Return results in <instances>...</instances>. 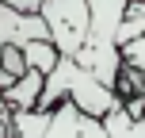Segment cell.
Instances as JSON below:
<instances>
[{"mask_svg":"<svg viewBox=\"0 0 145 138\" xmlns=\"http://www.w3.org/2000/svg\"><path fill=\"white\" fill-rule=\"evenodd\" d=\"M126 12V0H88V31L80 50L72 54L80 69H88L99 85H107L115 92V77H118V19Z\"/></svg>","mask_w":145,"mask_h":138,"instance_id":"cell-1","label":"cell"},{"mask_svg":"<svg viewBox=\"0 0 145 138\" xmlns=\"http://www.w3.org/2000/svg\"><path fill=\"white\" fill-rule=\"evenodd\" d=\"M61 100L76 104V108L84 111V115H92V119H103L118 104V96L111 92L107 85H99L88 69H80L72 58H57L54 69L42 77V92H38V104H35V108L50 111L54 104H61Z\"/></svg>","mask_w":145,"mask_h":138,"instance_id":"cell-2","label":"cell"},{"mask_svg":"<svg viewBox=\"0 0 145 138\" xmlns=\"http://www.w3.org/2000/svg\"><path fill=\"white\" fill-rule=\"evenodd\" d=\"M38 15H42L57 54L72 58L84 42V31H88V0H42Z\"/></svg>","mask_w":145,"mask_h":138,"instance_id":"cell-3","label":"cell"},{"mask_svg":"<svg viewBox=\"0 0 145 138\" xmlns=\"http://www.w3.org/2000/svg\"><path fill=\"white\" fill-rule=\"evenodd\" d=\"M42 138H107V127H103V119H92L76 104L61 100L50 108V123H46Z\"/></svg>","mask_w":145,"mask_h":138,"instance_id":"cell-4","label":"cell"},{"mask_svg":"<svg viewBox=\"0 0 145 138\" xmlns=\"http://www.w3.org/2000/svg\"><path fill=\"white\" fill-rule=\"evenodd\" d=\"M31 38H50L42 15L0 4V46H23V42H31Z\"/></svg>","mask_w":145,"mask_h":138,"instance_id":"cell-5","label":"cell"},{"mask_svg":"<svg viewBox=\"0 0 145 138\" xmlns=\"http://www.w3.org/2000/svg\"><path fill=\"white\" fill-rule=\"evenodd\" d=\"M42 77H46V73L27 69V73H19L0 96L8 100V108H35V104H38V92H42Z\"/></svg>","mask_w":145,"mask_h":138,"instance_id":"cell-6","label":"cell"},{"mask_svg":"<svg viewBox=\"0 0 145 138\" xmlns=\"http://www.w3.org/2000/svg\"><path fill=\"white\" fill-rule=\"evenodd\" d=\"M46 123H50V111H42V108H12L8 138H42Z\"/></svg>","mask_w":145,"mask_h":138,"instance_id":"cell-7","label":"cell"},{"mask_svg":"<svg viewBox=\"0 0 145 138\" xmlns=\"http://www.w3.org/2000/svg\"><path fill=\"white\" fill-rule=\"evenodd\" d=\"M103 127H107V138H145V115L134 119L122 104H115L103 115Z\"/></svg>","mask_w":145,"mask_h":138,"instance_id":"cell-8","label":"cell"},{"mask_svg":"<svg viewBox=\"0 0 145 138\" xmlns=\"http://www.w3.org/2000/svg\"><path fill=\"white\" fill-rule=\"evenodd\" d=\"M19 54H23V65H27V69H38V73H50L54 61L61 58L57 46H54L50 38H31V42L19 46Z\"/></svg>","mask_w":145,"mask_h":138,"instance_id":"cell-9","label":"cell"},{"mask_svg":"<svg viewBox=\"0 0 145 138\" xmlns=\"http://www.w3.org/2000/svg\"><path fill=\"white\" fill-rule=\"evenodd\" d=\"M145 31V4H134V0H126V12H122V19H118V46L122 42H130V38H138Z\"/></svg>","mask_w":145,"mask_h":138,"instance_id":"cell-10","label":"cell"},{"mask_svg":"<svg viewBox=\"0 0 145 138\" xmlns=\"http://www.w3.org/2000/svg\"><path fill=\"white\" fill-rule=\"evenodd\" d=\"M118 61L130 65V69H141V73H145V31H141L138 38H130V42L118 46Z\"/></svg>","mask_w":145,"mask_h":138,"instance_id":"cell-11","label":"cell"},{"mask_svg":"<svg viewBox=\"0 0 145 138\" xmlns=\"http://www.w3.org/2000/svg\"><path fill=\"white\" fill-rule=\"evenodd\" d=\"M0 4H8V8H19V12H38V4H42V0H0Z\"/></svg>","mask_w":145,"mask_h":138,"instance_id":"cell-12","label":"cell"},{"mask_svg":"<svg viewBox=\"0 0 145 138\" xmlns=\"http://www.w3.org/2000/svg\"><path fill=\"white\" fill-rule=\"evenodd\" d=\"M8 115H12V108H8V100L0 96V123H8Z\"/></svg>","mask_w":145,"mask_h":138,"instance_id":"cell-13","label":"cell"},{"mask_svg":"<svg viewBox=\"0 0 145 138\" xmlns=\"http://www.w3.org/2000/svg\"><path fill=\"white\" fill-rule=\"evenodd\" d=\"M0 138H8V123H0Z\"/></svg>","mask_w":145,"mask_h":138,"instance_id":"cell-14","label":"cell"},{"mask_svg":"<svg viewBox=\"0 0 145 138\" xmlns=\"http://www.w3.org/2000/svg\"><path fill=\"white\" fill-rule=\"evenodd\" d=\"M134 4H145V0H134Z\"/></svg>","mask_w":145,"mask_h":138,"instance_id":"cell-15","label":"cell"}]
</instances>
